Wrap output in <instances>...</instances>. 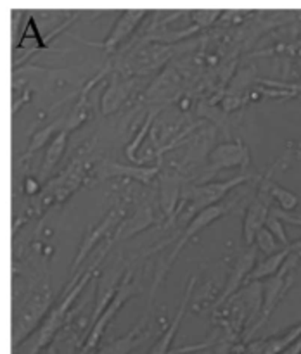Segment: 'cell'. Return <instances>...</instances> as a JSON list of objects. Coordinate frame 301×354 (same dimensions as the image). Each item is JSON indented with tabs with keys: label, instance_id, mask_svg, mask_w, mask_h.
<instances>
[{
	"label": "cell",
	"instance_id": "6da1fadb",
	"mask_svg": "<svg viewBox=\"0 0 301 354\" xmlns=\"http://www.w3.org/2000/svg\"><path fill=\"white\" fill-rule=\"evenodd\" d=\"M54 292H52L51 275L48 272L42 273L38 279L31 280L23 299L14 308L12 324V348L16 349L21 342L26 341L44 322L48 311L55 304Z\"/></svg>",
	"mask_w": 301,
	"mask_h": 354
},
{
	"label": "cell",
	"instance_id": "7a4b0ae2",
	"mask_svg": "<svg viewBox=\"0 0 301 354\" xmlns=\"http://www.w3.org/2000/svg\"><path fill=\"white\" fill-rule=\"evenodd\" d=\"M234 204H235V201L224 199L221 203L215 204V206H211V207H206V209H203L201 213H197L196 216L189 221V225L185 227V230L179 235V242H176L172 249H170L168 256L158 259V265H156V272H154V279H152L151 290H149L147 310H145V315H151L152 301H154L156 292H158L159 286H161V282L165 280L166 273H168V270L172 268L173 261H175L176 256L180 254V251L183 249V245H185L190 239H194V235H196L197 232H201L203 228H206L208 225H211L213 221H217L221 214H225L227 211H230Z\"/></svg>",
	"mask_w": 301,
	"mask_h": 354
},
{
	"label": "cell",
	"instance_id": "3957f363",
	"mask_svg": "<svg viewBox=\"0 0 301 354\" xmlns=\"http://www.w3.org/2000/svg\"><path fill=\"white\" fill-rule=\"evenodd\" d=\"M140 292H142V273H140V270L134 273V266L130 265L128 266L127 273H125L123 280H121L120 287L116 289V294H114V297L111 299L109 306L104 310V313L100 315L99 320H97L95 324L89 328V332H86L85 342H83V348L80 349V353L89 354V353L95 351V348H97V344H99L100 337H102L104 330H106V327L109 325V322L114 318V315H116L118 311L123 308V304L127 303L130 297L138 296Z\"/></svg>",
	"mask_w": 301,
	"mask_h": 354
},
{
	"label": "cell",
	"instance_id": "277c9868",
	"mask_svg": "<svg viewBox=\"0 0 301 354\" xmlns=\"http://www.w3.org/2000/svg\"><path fill=\"white\" fill-rule=\"evenodd\" d=\"M298 261H300V256L296 252H291L289 258L286 259V263L282 265V268L275 273L273 277L266 279L263 282V304H262V313H259L258 322L253 325L251 330L242 337V341H248L255 335L256 330L263 327L266 324V320L270 318V315L275 311V308L279 306L280 301L284 299V296L287 294V290L291 289V286L294 283V270H296Z\"/></svg>",
	"mask_w": 301,
	"mask_h": 354
},
{
	"label": "cell",
	"instance_id": "5b68a950",
	"mask_svg": "<svg viewBox=\"0 0 301 354\" xmlns=\"http://www.w3.org/2000/svg\"><path fill=\"white\" fill-rule=\"evenodd\" d=\"M249 165H251V152H249V147L241 138L221 142V144H217L215 147H211L206 159V166L201 171V176L196 185L208 183V180L213 178L215 173H218L220 169H248Z\"/></svg>",
	"mask_w": 301,
	"mask_h": 354
},
{
	"label": "cell",
	"instance_id": "8992f818",
	"mask_svg": "<svg viewBox=\"0 0 301 354\" xmlns=\"http://www.w3.org/2000/svg\"><path fill=\"white\" fill-rule=\"evenodd\" d=\"M130 263H127L123 259V254L120 251L114 252L107 263L104 265L102 272L99 273V279H97V287H95V299H93V311L90 315V327L99 320L100 315L104 313L107 306H109L111 299L116 294V289L120 287V280H123L125 273H127Z\"/></svg>",
	"mask_w": 301,
	"mask_h": 354
},
{
	"label": "cell",
	"instance_id": "52a82bcc",
	"mask_svg": "<svg viewBox=\"0 0 301 354\" xmlns=\"http://www.w3.org/2000/svg\"><path fill=\"white\" fill-rule=\"evenodd\" d=\"M125 209H127V201H121V204H114L99 221H95L93 225H89L86 232L83 234L82 242L78 245V251H76L75 259L71 263V270H69V279L75 277L76 273L82 270V263L85 261L86 256L90 254L93 248H95L97 242L104 237L106 234H109L111 228L120 225L125 220Z\"/></svg>",
	"mask_w": 301,
	"mask_h": 354
},
{
	"label": "cell",
	"instance_id": "ba28073f",
	"mask_svg": "<svg viewBox=\"0 0 301 354\" xmlns=\"http://www.w3.org/2000/svg\"><path fill=\"white\" fill-rule=\"evenodd\" d=\"M256 252L258 249L255 245H244V248L237 249L234 256L230 258V263L227 266V277H225V283L220 289L218 296L215 297L213 311L218 310L228 297L234 296L242 283L246 282L248 275L256 265Z\"/></svg>",
	"mask_w": 301,
	"mask_h": 354
},
{
	"label": "cell",
	"instance_id": "9c48e42d",
	"mask_svg": "<svg viewBox=\"0 0 301 354\" xmlns=\"http://www.w3.org/2000/svg\"><path fill=\"white\" fill-rule=\"evenodd\" d=\"M161 171V166L152 165V166H128V165H120V162L113 161V159H102L100 162H97L93 166V178L97 182H102V180L116 178V176H123L125 180H134V182L142 183V185H149L156 176Z\"/></svg>",
	"mask_w": 301,
	"mask_h": 354
},
{
	"label": "cell",
	"instance_id": "30bf717a",
	"mask_svg": "<svg viewBox=\"0 0 301 354\" xmlns=\"http://www.w3.org/2000/svg\"><path fill=\"white\" fill-rule=\"evenodd\" d=\"M140 76H123L116 71L111 73L109 80L100 93V113L104 116L116 113L130 99L134 90L140 86Z\"/></svg>",
	"mask_w": 301,
	"mask_h": 354
},
{
	"label": "cell",
	"instance_id": "8fae6325",
	"mask_svg": "<svg viewBox=\"0 0 301 354\" xmlns=\"http://www.w3.org/2000/svg\"><path fill=\"white\" fill-rule=\"evenodd\" d=\"M158 221V216L154 213V204L149 197H142L140 203L137 204L135 207L134 214L128 218H125L120 225L116 227V230L109 235V241L113 242H120V241H127V239L134 237L137 235L138 232L145 230L147 227L154 225Z\"/></svg>",
	"mask_w": 301,
	"mask_h": 354
},
{
	"label": "cell",
	"instance_id": "7c38bea8",
	"mask_svg": "<svg viewBox=\"0 0 301 354\" xmlns=\"http://www.w3.org/2000/svg\"><path fill=\"white\" fill-rule=\"evenodd\" d=\"M149 10L145 9H127L121 12V16L118 17L116 23L113 24V28L109 30L107 37L104 38L99 44H89L93 45V47H100L106 52H113L118 45L123 40H127L131 33L138 28L140 21L144 19L145 16H149Z\"/></svg>",
	"mask_w": 301,
	"mask_h": 354
},
{
	"label": "cell",
	"instance_id": "4fadbf2b",
	"mask_svg": "<svg viewBox=\"0 0 301 354\" xmlns=\"http://www.w3.org/2000/svg\"><path fill=\"white\" fill-rule=\"evenodd\" d=\"M111 73H113V62L107 61V64L104 66V68L100 69V71L97 73L92 80H89V82L82 86L75 106H73L68 113V120H66L64 130H68L69 133H71L73 130L80 128L86 120H89L90 111H92V106H90V102H89V92L97 85V83L100 82V80L104 78V76L111 75Z\"/></svg>",
	"mask_w": 301,
	"mask_h": 354
},
{
	"label": "cell",
	"instance_id": "5bb4252c",
	"mask_svg": "<svg viewBox=\"0 0 301 354\" xmlns=\"http://www.w3.org/2000/svg\"><path fill=\"white\" fill-rule=\"evenodd\" d=\"M151 335V327H149V315L144 313V317L138 320V324L131 328L128 334H125L123 337L111 339V341L104 342L97 354H128L131 349H135L137 346H140L142 342L147 341V337Z\"/></svg>",
	"mask_w": 301,
	"mask_h": 354
},
{
	"label": "cell",
	"instance_id": "9a60e30c",
	"mask_svg": "<svg viewBox=\"0 0 301 354\" xmlns=\"http://www.w3.org/2000/svg\"><path fill=\"white\" fill-rule=\"evenodd\" d=\"M196 280H197L196 275H190V279H187V286H185V289H183L182 301H180L179 310H176L175 317L172 318V322H170L168 327H166L165 332L159 335V339L154 342V346L149 349L147 354H168L173 337L176 335V330H179V327H180V322H182L183 315H185L187 306H189L190 294H192L194 286H196Z\"/></svg>",
	"mask_w": 301,
	"mask_h": 354
},
{
	"label": "cell",
	"instance_id": "2e32d148",
	"mask_svg": "<svg viewBox=\"0 0 301 354\" xmlns=\"http://www.w3.org/2000/svg\"><path fill=\"white\" fill-rule=\"evenodd\" d=\"M301 337V324H296L294 327H291L289 330H286L284 334L275 335V337L263 339V341L251 342L248 348V354H279L284 353L294 341Z\"/></svg>",
	"mask_w": 301,
	"mask_h": 354
},
{
	"label": "cell",
	"instance_id": "e0dca14e",
	"mask_svg": "<svg viewBox=\"0 0 301 354\" xmlns=\"http://www.w3.org/2000/svg\"><path fill=\"white\" fill-rule=\"evenodd\" d=\"M68 137H69V131L61 130L54 138H52L51 144H48L47 151H45L44 154V159H42L40 168H38V173H37V180L40 183H44V185L47 183L48 176L52 175L55 166H57L59 159H61L62 154H64L66 144H68Z\"/></svg>",
	"mask_w": 301,
	"mask_h": 354
},
{
	"label": "cell",
	"instance_id": "ac0fdd59",
	"mask_svg": "<svg viewBox=\"0 0 301 354\" xmlns=\"http://www.w3.org/2000/svg\"><path fill=\"white\" fill-rule=\"evenodd\" d=\"M289 254H291V249L284 248V249H280L279 252H275V254L263 258L262 261L256 263L255 268L251 270V273H249L248 279H246L244 286L246 283H251V282H259V280H263V279L266 280V279H270V277L275 275V273L282 268V265L286 263V259L289 258Z\"/></svg>",
	"mask_w": 301,
	"mask_h": 354
},
{
	"label": "cell",
	"instance_id": "d6986e66",
	"mask_svg": "<svg viewBox=\"0 0 301 354\" xmlns=\"http://www.w3.org/2000/svg\"><path fill=\"white\" fill-rule=\"evenodd\" d=\"M66 120H68V114H61V116H57L54 121H51L48 124L38 128V130L31 135L30 144H28V147H26V152L23 154V161L30 159L31 156H33L35 152L42 147V145H45L47 142L51 144V137L54 138L59 131L64 130Z\"/></svg>",
	"mask_w": 301,
	"mask_h": 354
},
{
	"label": "cell",
	"instance_id": "ffe728a7",
	"mask_svg": "<svg viewBox=\"0 0 301 354\" xmlns=\"http://www.w3.org/2000/svg\"><path fill=\"white\" fill-rule=\"evenodd\" d=\"M158 114H159V106L149 109L147 116H145V120H144V123L140 124V128H138L137 133L134 135V138H131V140L127 144V147H125V156H127L128 161H131L134 165L142 166L140 161L137 159V149H138V145L144 142L145 135H147L149 131L152 130V124H154V118L158 116Z\"/></svg>",
	"mask_w": 301,
	"mask_h": 354
},
{
	"label": "cell",
	"instance_id": "44dd1931",
	"mask_svg": "<svg viewBox=\"0 0 301 354\" xmlns=\"http://www.w3.org/2000/svg\"><path fill=\"white\" fill-rule=\"evenodd\" d=\"M270 196H272V199L279 204V209L286 211V213L293 211L294 207L300 204V197H298L293 190L286 189V187L279 185V183L275 182L270 183Z\"/></svg>",
	"mask_w": 301,
	"mask_h": 354
},
{
	"label": "cell",
	"instance_id": "7402d4cb",
	"mask_svg": "<svg viewBox=\"0 0 301 354\" xmlns=\"http://www.w3.org/2000/svg\"><path fill=\"white\" fill-rule=\"evenodd\" d=\"M255 248L258 249L262 254H265V258H266V256H272V254H275V252L280 251L279 241L273 237V234L266 227L259 228L258 234H256Z\"/></svg>",
	"mask_w": 301,
	"mask_h": 354
},
{
	"label": "cell",
	"instance_id": "603a6c76",
	"mask_svg": "<svg viewBox=\"0 0 301 354\" xmlns=\"http://www.w3.org/2000/svg\"><path fill=\"white\" fill-rule=\"evenodd\" d=\"M190 19H192V24L199 26L201 30L204 28H210L213 26V23H217L218 19L221 17L224 10L221 9H196V10H190Z\"/></svg>",
	"mask_w": 301,
	"mask_h": 354
},
{
	"label": "cell",
	"instance_id": "cb8c5ba5",
	"mask_svg": "<svg viewBox=\"0 0 301 354\" xmlns=\"http://www.w3.org/2000/svg\"><path fill=\"white\" fill-rule=\"evenodd\" d=\"M265 227L268 228L270 232H272V234H273V237H275L277 241H279L280 244L284 245V248H289V245H291V242H289V239H287V234H286V230H284L282 220H280V218H277L275 214L272 213V211H270L268 218H266V221H265Z\"/></svg>",
	"mask_w": 301,
	"mask_h": 354
},
{
	"label": "cell",
	"instance_id": "d4e9b609",
	"mask_svg": "<svg viewBox=\"0 0 301 354\" xmlns=\"http://www.w3.org/2000/svg\"><path fill=\"white\" fill-rule=\"evenodd\" d=\"M23 192L28 197H38L42 192V183L33 176L26 175L23 180Z\"/></svg>",
	"mask_w": 301,
	"mask_h": 354
},
{
	"label": "cell",
	"instance_id": "484cf974",
	"mask_svg": "<svg viewBox=\"0 0 301 354\" xmlns=\"http://www.w3.org/2000/svg\"><path fill=\"white\" fill-rule=\"evenodd\" d=\"M111 248H113V242L107 241V242H106V248L100 249V252H99V254H97V258H95V263H97V265L100 266V263H102V259L106 258L107 252L111 251ZM92 263H93V261H92ZM85 270H86V268H82V270H80V272L76 273L75 277H71V279H69V282H68V283H73V286H76V283L80 282V279H82L83 273H85ZM68 283H66V286H68Z\"/></svg>",
	"mask_w": 301,
	"mask_h": 354
},
{
	"label": "cell",
	"instance_id": "4316f807",
	"mask_svg": "<svg viewBox=\"0 0 301 354\" xmlns=\"http://www.w3.org/2000/svg\"><path fill=\"white\" fill-rule=\"evenodd\" d=\"M270 211H272V213L275 214L277 218H280V220H282V223L286 221V223L300 225V227H301V213L300 214H291V213H286V211L279 209V207H270Z\"/></svg>",
	"mask_w": 301,
	"mask_h": 354
},
{
	"label": "cell",
	"instance_id": "83f0119b",
	"mask_svg": "<svg viewBox=\"0 0 301 354\" xmlns=\"http://www.w3.org/2000/svg\"><path fill=\"white\" fill-rule=\"evenodd\" d=\"M282 354H301V337L298 341H294Z\"/></svg>",
	"mask_w": 301,
	"mask_h": 354
},
{
	"label": "cell",
	"instance_id": "f1b7e54d",
	"mask_svg": "<svg viewBox=\"0 0 301 354\" xmlns=\"http://www.w3.org/2000/svg\"><path fill=\"white\" fill-rule=\"evenodd\" d=\"M289 249H291V252H301V239H298V241L291 242Z\"/></svg>",
	"mask_w": 301,
	"mask_h": 354
},
{
	"label": "cell",
	"instance_id": "f546056e",
	"mask_svg": "<svg viewBox=\"0 0 301 354\" xmlns=\"http://www.w3.org/2000/svg\"><path fill=\"white\" fill-rule=\"evenodd\" d=\"M296 152H301V142H298V145H296Z\"/></svg>",
	"mask_w": 301,
	"mask_h": 354
},
{
	"label": "cell",
	"instance_id": "4dcf8cb0",
	"mask_svg": "<svg viewBox=\"0 0 301 354\" xmlns=\"http://www.w3.org/2000/svg\"><path fill=\"white\" fill-rule=\"evenodd\" d=\"M296 254H298V256H300V259H301V252H296Z\"/></svg>",
	"mask_w": 301,
	"mask_h": 354
}]
</instances>
